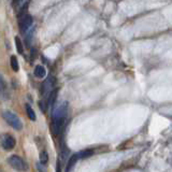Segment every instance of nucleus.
<instances>
[{
  "instance_id": "f03ea898",
  "label": "nucleus",
  "mask_w": 172,
  "mask_h": 172,
  "mask_svg": "<svg viewBox=\"0 0 172 172\" xmlns=\"http://www.w3.org/2000/svg\"><path fill=\"white\" fill-rule=\"evenodd\" d=\"M2 116H3V118L6 119V122L11 126V127L16 129V130H21L23 128V124H22L21 119H19L14 113L10 112V111H6V112H3Z\"/></svg>"
},
{
  "instance_id": "9d476101",
  "label": "nucleus",
  "mask_w": 172,
  "mask_h": 172,
  "mask_svg": "<svg viewBox=\"0 0 172 172\" xmlns=\"http://www.w3.org/2000/svg\"><path fill=\"white\" fill-rule=\"evenodd\" d=\"M25 108H26L27 115H28L29 119H31V121L35 122L36 119H37V116H36V113H35V111L32 110V108H31L29 105H25Z\"/></svg>"
},
{
  "instance_id": "423d86ee",
  "label": "nucleus",
  "mask_w": 172,
  "mask_h": 172,
  "mask_svg": "<svg viewBox=\"0 0 172 172\" xmlns=\"http://www.w3.org/2000/svg\"><path fill=\"white\" fill-rule=\"evenodd\" d=\"M54 82H55V81H54V78H49L44 83H43L42 92H43V94L45 95V97H49V94L52 92V87H53V85H54Z\"/></svg>"
},
{
  "instance_id": "39448f33",
  "label": "nucleus",
  "mask_w": 172,
  "mask_h": 172,
  "mask_svg": "<svg viewBox=\"0 0 172 172\" xmlns=\"http://www.w3.org/2000/svg\"><path fill=\"white\" fill-rule=\"evenodd\" d=\"M32 24V17L30 15H24L19 17V29L22 32H26L29 29V27Z\"/></svg>"
},
{
  "instance_id": "9b49d317",
  "label": "nucleus",
  "mask_w": 172,
  "mask_h": 172,
  "mask_svg": "<svg viewBox=\"0 0 172 172\" xmlns=\"http://www.w3.org/2000/svg\"><path fill=\"white\" fill-rule=\"evenodd\" d=\"M11 67H12L13 71H19V60H17L16 56H11Z\"/></svg>"
},
{
  "instance_id": "20e7f679",
  "label": "nucleus",
  "mask_w": 172,
  "mask_h": 172,
  "mask_svg": "<svg viewBox=\"0 0 172 172\" xmlns=\"http://www.w3.org/2000/svg\"><path fill=\"white\" fill-rule=\"evenodd\" d=\"M2 148L4 150H13L15 146V139L11 135H2Z\"/></svg>"
},
{
  "instance_id": "dca6fc26",
  "label": "nucleus",
  "mask_w": 172,
  "mask_h": 172,
  "mask_svg": "<svg viewBox=\"0 0 172 172\" xmlns=\"http://www.w3.org/2000/svg\"><path fill=\"white\" fill-rule=\"evenodd\" d=\"M39 105H40V109H41L43 112H45V110H46V107H45V103L43 102V101H40Z\"/></svg>"
},
{
  "instance_id": "7ed1b4c3",
  "label": "nucleus",
  "mask_w": 172,
  "mask_h": 172,
  "mask_svg": "<svg viewBox=\"0 0 172 172\" xmlns=\"http://www.w3.org/2000/svg\"><path fill=\"white\" fill-rule=\"evenodd\" d=\"M8 161H9V164H10V166L12 167V168L16 169V170L23 171V170L26 169V166H25L26 164L24 162V160H23L21 157L16 156V155H12L8 159Z\"/></svg>"
},
{
  "instance_id": "4468645a",
  "label": "nucleus",
  "mask_w": 172,
  "mask_h": 172,
  "mask_svg": "<svg viewBox=\"0 0 172 172\" xmlns=\"http://www.w3.org/2000/svg\"><path fill=\"white\" fill-rule=\"evenodd\" d=\"M47 160H49V156H47V153L46 152H42L41 154H40V162H41L42 165L46 164Z\"/></svg>"
},
{
  "instance_id": "0eeeda50",
  "label": "nucleus",
  "mask_w": 172,
  "mask_h": 172,
  "mask_svg": "<svg viewBox=\"0 0 172 172\" xmlns=\"http://www.w3.org/2000/svg\"><path fill=\"white\" fill-rule=\"evenodd\" d=\"M79 159H81L80 158V155L79 154H73V155L70 157L69 161H68V166H67V169L66 170L67 171H70L72 170V168H73L74 166L76 165V161H78Z\"/></svg>"
},
{
  "instance_id": "2eb2a0df",
  "label": "nucleus",
  "mask_w": 172,
  "mask_h": 172,
  "mask_svg": "<svg viewBox=\"0 0 172 172\" xmlns=\"http://www.w3.org/2000/svg\"><path fill=\"white\" fill-rule=\"evenodd\" d=\"M28 4H29V1H27L26 4H24V6H23L22 10L19 11V17H22V16H24V15H25V12H26L27 8H28Z\"/></svg>"
},
{
  "instance_id": "6e6552de",
  "label": "nucleus",
  "mask_w": 172,
  "mask_h": 172,
  "mask_svg": "<svg viewBox=\"0 0 172 172\" xmlns=\"http://www.w3.org/2000/svg\"><path fill=\"white\" fill-rule=\"evenodd\" d=\"M46 74V71H45V68L43 66L39 65L35 68V75L39 79H43Z\"/></svg>"
},
{
  "instance_id": "1a4fd4ad",
  "label": "nucleus",
  "mask_w": 172,
  "mask_h": 172,
  "mask_svg": "<svg viewBox=\"0 0 172 172\" xmlns=\"http://www.w3.org/2000/svg\"><path fill=\"white\" fill-rule=\"evenodd\" d=\"M57 94H58V89H57V88H56V89L52 90V92L49 94V98H47V105H51V107H53L54 102H55L56 98H57Z\"/></svg>"
},
{
  "instance_id": "ddd939ff",
  "label": "nucleus",
  "mask_w": 172,
  "mask_h": 172,
  "mask_svg": "<svg viewBox=\"0 0 172 172\" xmlns=\"http://www.w3.org/2000/svg\"><path fill=\"white\" fill-rule=\"evenodd\" d=\"M15 46H16V49H17V52H19V54H23L24 49H23L22 41H21V39H19V37H15Z\"/></svg>"
},
{
  "instance_id": "f257e3e1",
  "label": "nucleus",
  "mask_w": 172,
  "mask_h": 172,
  "mask_svg": "<svg viewBox=\"0 0 172 172\" xmlns=\"http://www.w3.org/2000/svg\"><path fill=\"white\" fill-rule=\"evenodd\" d=\"M68 113V103L64 102L59 105L53 113V123H52V132L53 135H58L64 127L66 117Z\"/></svg>"
},
{
  "instance_id": "f8f14e48",
  "label": "nucleus",
  "mask_w": 172,
  "mask_h": 172,
  "mask_svg": "<svg viewBox=\"0 0 172 172\" xmlns=\"http://www.w3.org/2000/svg\"><path fill=\"white\" fill-rule=\"evenodd\" d=\"M92 154H94V151L92 150H85V151L80 152L79 155H80L81 159H84V158H88V157H90V156H92Z\"/></svg>"
}]
</instances>
